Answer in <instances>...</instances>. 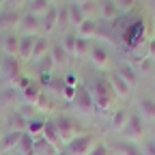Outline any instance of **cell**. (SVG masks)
Masks as SVG:
<instances>
[{
    "label": "cell",
    "instance_id": "24",
    "mask_svg": "<svg viewBox=\"0 0 155 155\" xmlns=\"http://www.w3.org/2000/svg\"><path fill=\"white\" fill-rule=\"evenodd\" d=\"M2 50H5V56H15L19 54V37L15 32H7L5 39H2Z\"/></svg>",
    "mask_w": 155,
    "mask_h": 155
},
{
    "label": "cell",
    "instance_id": "47",
    "mask_svg": "<svg viewBox=\"0 0 155 155\" xmlns=\"http://www.w3.org/2000/svg\"><path fill=\"white\" fill-rule=\"evenodd\" d=\"M0 5H5V0H0Z\"/></svg>",
    "mask_w": 155,
    "mask_h": 155
},
{
    "label": "cell",
    "instance_id": "5",
    "mask_svg": "<svg viewBox=\"0 0 155 155\" xmlns=\"http://www.w3.org/2000/svg\"><path fill=\"white\" fill-rule=\"evenodd\" d=\"M144 138V119L138 114V112H131L129 116V123L127 127L123 129V140H129V142H138Z\"/></svg>",
    "mask_w": 155,
    "mask_h": 155
},
{
    "label": "cell",
    "instance_id": "35",
    "mask_svg": "<svg viewBox=\"0 0 155 155\" xmlns=\"http://www.w3.org/2000/svg\"><path fill=\"white\" fill-rule=\"evenodd\" d=\"M88 155H110V149H108L106 142H95V147L91 149Z\"/></svg>",
    "mask_w": 155,
    "mask_h": 155
},
{
    "label": "cell",
    "instance_id": "31",
    "mask_svg": "<svg viewBox=\"0 0 155 155\" xmlns=\"http://www.w3.org/2000/svg\"><path fill=\"white\" fill-rule=\"evenodd\" d=\"M17 151H19V153H24V155H35V138L24 131V134H22V140H19Z\"/></svg>",
    "mask_w": 155,
    "mask_h": 155
},
{
    "label": "cell",
    "instance_id": "15",
    "mask_svg": "<svg viewBox=\"0 0 155 155\" xmlns=\"http://www.w3.org/2000/svg\"><path fill=\"white\" fill-rule=\"evenodd\" d=\"M50 48H52V41H50L45 35H39L35 39V48H32V63L48 58L50 56Z\"/></svg>",
    "mask_w": 155,
    "mask_h": 155
},
{
    "label": "cell",
    "instance_id": "12",
    "mask_svg": "<svg viewBox=\"0 0 155 155\" xmlns=\"http://www.w3.org/2000/svg\"><path fill=\"white\" fill-rule=\"evenodd\" d=\"M129 116H131V112H129L127 108L114 110L112 119H110V131H114V134H123V129H125L127 123H129Z\"/></svg>",
    "mask_w": 155,
    "mask_h": 155
},
{
    "label": "cell",
    "instance_id": "41",
    "mask_svg": "<svg viewBox=\"0 0 155 155\" xmlns=\"http://www.w3.org/2000/svg\"><path fill=\"white\" fill-rule=\"evenodd\" d=\"M114 2L119 5V9H121V11H129V9L134 7L136 0H114Z\"/></svg>",
    "mask_w": 155,
    "mask_h": 155
},
{
    "label": "cell",
    "instance_id": "3",
    "mask_svg": "<svg viewBox=\"0 0 155 155\" xmlns=\"http://www.w3.org/2000/svg\"><path fill=\"white\" fill-rule=\"evenodd\" d=\"M95 142L97 140H95L93 134H80L71 142L65 144V151H67V155H88L91 149L95 147Z\"/></svg>",
    "mask_w": 155,
    "mask_h": 155
},
{
    "label": "cell",
    "instance_id": "11",
    "mask_svg": "<svg viewBox=\"0 0 155 155\" xmlns=\"http://www.w3.org/2000/svg\"><path fill=\"white\" fill-rule=\"evenodd\" d=\"M43 138L52 144L54 151H63L65 149V142H63V138H61V134H58V129H56V125H54L52 119L45 121V125H43Z\"/></svg>",
    "mask_w": 155,
    "mask_h": 155
},
{
    "label": "cell",
    "instance_id": "30",
    "mask_svg": "<svg viewBox=\"0 0 155 155\" xmlns=\"http://www.w3.org/2000/svg\"><path fill=\"white\" fill-rule=\"evenodd\" d=\"M56 151L52 149V144L43 138V136H39L35 138V155H54Z\"/></svg>",
    "mask_w": 155,
    "mask_h": 155
},
{
    "label": "cell",
    "instance_id": "43",
    "mask_svg": "<svg viewBox=\"0 0 155 155\" xmlns=\"http://www.w3.org/2000/svg\"><path fill=\"white\" fill-rule=\"evenodd\" d=\"M2 67H5V54H0V75H2Z\"/></svg>",
    "mask_w": 155,
    "mask_h": 155
},
{
    "label": "cell",
    "instance_id": "9",
    "mask_svg": "<svg viewBox=\"0 0 155 155\" xmlns=\"http://www.w3.org/2000/svg\"><path fill=\"white\" fill-rule=\"evenodd\" d=\"M19 95H22V99H24V104H26V106L35 108V106L39 104V99L43 97V86H41V82L32 80V82H30V86H26Z\"/></svg>",
    "mask_w": 155,
    "mask_h": 155
},
{
    "label": "cell",
    "instance_id": "23",
    "mask_svg": "<svg viewBox=\"0 0 155 155\" xmlns=\"http://www.w3.org/2000/svg\"><path fill=\"white\" fill-rule=\"evenodd\" d=\"M7 125H9V131H26V125H28V119L19 112V110H13L7 119Z\"/></svg>",
    "mask_w": 155,
    "mask_h": 155
},
{
    "label": "cell",
    "instance_id": "4",
    "mask_svg": "<svg viewBox=\"0 0 155 155\" xmlns=\"http://www.w3.org/2000/svg\"><path fill=\"white\" fill-rule=\"evenodd\" d=\"M71 106H73L75 112H80V114L95 112V104H93V97H91L88 86H82V84L75 86V99L71 101Z\"/></svg>",
    "mask_w": 155,
    "mask_h": 155
},
{
    "label": "cell",
    "instance_id": "18",
    "mask_svg": "<svg viewBox=\"0 0 155 155\" xmlns=\"http://www.w3.org/2000/svg\"><path fill=\"white\" fill-rule=\"evenodd\" d=\"M35 39L37 37H19V63H32V48H35Z\"/></svg>",
    "mask_w": 155,
    "mask_h": 155
},
{
    "label": "cell",
    "instance_id": "13",
    "mask_svg": "<svg viewBox=\"0 0 155 155\" xmlns=\"http://www.w3.org/2000/svg\"><path fill=\"white\" fill-rule=\"evenodd\" d=\"M19 17H22L19 11H11V9L0 11V30H2V32H11L13 28H17L19 26Z\"/></svg>",
    "mask_w": 155,
    "mask_h": 155
},
{
    "label": "cell",
    "instance_id": "27",
    "mask_svg": "<svg viewBox=\"0 0 155 155\" xmlns=\"http://www.w3.org/2000/svg\"><path fill=\"white\" fill-rule=\"evenodd\" d=\"M43 125H45L43 119H39V116L35 119V116H30L28 125H26V134L32 136V138H39V136H43Z\"/></svg>",
    "mask_w": 155,
    "mask_h": 155
},
{
    "label": "cell",
    "instance_id": "44",
    "mask_svg": "<svg viewBox=\"0 0 155 155\" xmlns=\"http://www.w3.org/2000/svg\"><path fill=\"white\" fill-rule=\"evenodd\" d=\"M67 2H71V5H82V2H86V0H67Z\"/></svg>",
    "mask_w": 155,
    "mask_h": 155
},
{
    "label": "cell",
    "instance_id": "37",
    "mask_svg": "<svg viewBox=\"0 0 155 155\" xmlns=\"http://www.w3.org/2000/svg\"><path fill=\"white\" fill-rule=\"evenodd\" d=\"M30 82H32V78H30V75H22V78H19V80L13 84V88H17L19 93H22L26 86H30Z\"/></svg>",
    "mask_w": 155,
    "mask_h": 155
},
{
    "label": "cell",
    "instance_id": "49",
    "mask_svg": "<svg viewBox=\"0 0 155 155\" xmlns=\"http://www.w3.org/2000/svg\"><path fill=\"white\" fill-rule=\"evenodd\" d=\"M153 142H155V134H153Z\"/></svg>",
    "mask_w": 155,
    "mask_h": 155
},
{
    "label": "cell",
    "instance_id": "17",
    "mask_svg": "<svg viewBox=\"0 0 155 155\" xmlns=\"http://www.w3.org/2000/svg\"><path fill=\"white\" fill-rule=\"evenodd\" d=\"M58 28V7H52L43 17H41V35L50 37Z\"/></svg>",
    "mask_w": 155,
    "mask_h": 155
},
{
    "label": "cell",
    "instance_id": "6",
    "mask_svg": "<svg viewBox=\"0 0 155 155\" xmlns=\"http://www.w3.org/2000/svg\"><path fill=\"white\" fill-rule=\"evenodd\" d=\"M19 37H39L41 35V19L39 17H35V15H30L28 11H24L22 13V17H19Z\"/></svg>",
    "mask_w": 155,
    "mask_h": 155
},
{
    "label": "cell",
    "instance_id": "8",
    "mask_svg": "<svg viewBox=\"0 0 155 155\" xmlns=\"http://www.w3.org/2000/svg\"><path fill=\"white\" fill-rule=\"evenodd\" d=\"M2 75L7 78V80L11 82V84H15L19 78L24 75V71H22V63H19V58H15V56H5V67H2Z\"/></svg>",
    "mask_w": 155,
    "mask_h": 155
},
{
    "label": "cell",
    "instance_id": "28",
    "mask_svg": "<svg viewBox=\"0 0 155 155\" xmlns=\"http://www.w3.org/2000/svg\"><path fill=\"white\" fill-rule=\"evenodd\" d=\"M78 7H80L84 19H95L97 15H99V2H97V0H86V2L78 5Z\"/></svg>",
    "mask_w": 155,
    "mask_h": 155
},
{
    "label": "cell",
    "instance_id": "22",
    "mask_svg": "<svg viewBox=\"0 0 155 155\" xmlns=\"http://www.w3.org/2000/svg\"><path fill=\"white\" fill-rule=\"evenodd\" d=\"M22 134L24 131H7L2 136V142H0V153H7V151H15L19 147V140H22Z\"/></svg>",
    "mask_w": 155,
    "mask_h": 155
},
{
    "label": "cell",
    "instance_id": "32",
    "mask_svg": "<svg viewBox=\"0 0 155 155\" xmlns=\"http://www.w3.org/2000/svg\"><path fill=\"white\" fill-rule=\"evenodd\" d=\"M91 43H93V41H86V39L78 37V39H75V50H73V56H78V58H86V56L91 54Z\"/></svg>",
    "mask_w": 155,
    "mask_h": 155
},
{
    "label": "cell",
    "instance_id": "45",
    "mask_svg": "<svg viewBox=\"0 0 155 155\" xmlns=\"http://www.w3.org/2000/svg\"><path fill=\"white\" fill-rule=\"evenodd\" d=\"M15 155H24V153H19V151H15Z\"/></svg>",
    "mask_w": 155,
    "mask_h": 155
},
{
    "label": "cell",
    "instance_id": "50",
    "mask_svg": "<svg viewBox=\"0 0 155 155\" xmlns=\"http://www.w3.org/2000/svg\"><path fill=\"white\" fill-rule=\"evenodd\" d=\"M153 88H155V84H153Z\"/></svg>",
    "mask_w": 155,
    "mask_h": 155
},
{
    "label": "cell",
    "instance_id": "26",
    "mask_svg": "<svg viewBox=\"0 0 155 155\" xmlns=\"http://www.w3.org/2000/svg\"><path fill=\"white\" fill-rule=\"evenodd\" d=\"M116 149H119L121 155H142V149L138 142H129V140H119L116 142Z\"/></svg>",
    "mask_w": 155,
    "mask_h": 155
},
{
    "label": "cell",
    "instance_id": "33",
    "mask_svg": "<svg viewBox=\"0 0 155 155\" xmlns=\"http://www.w3.org/2000/svg\"><path fill=\"white\" fill-rule=\"evenodd\" d=\"M58 28H61V30H65V32H69V28H71V19H69L67 2H65L63 7H58Z\"/></svg>",
    "mask_w": 155,
    "mask_h": 155
},
{
    "label": "cell",
    "instance_id": "46",
    "mask_svg": "<svg viewBox=\"0 0 155 155\" xmlns=\"http://www.w3.org/2000/svg\"><path fill=\"white\" fill-rule=\"evenodd\" d=\"M0 142H2V131H0Z\"/></svg>",
    "mask_w": 155,
    "mask_h": 155
},
{
    "label": "cell",
    "instance_id": "19",
    "mask_svg": "<svg viewBox=\"0 0 155 155\" xmlns=\"http://www.w3.org/2000/svg\"><path fill=\"white\" fill-rule=\"evenodd\" d=\"M50 58H52V63H54L56 67H67L69 61H71V56L65 52V48L61 45V41L52 43V48H50Z\"/></svg>",
    "mask_w": 155,
    "mask_h": 155
},
{
    "label": "cell",
    "instance_id": "36",
    "mask_svg": "<svg viewBox=\"0 0 155 155\" xmlns=\"http://www.w3.org/2000/svg\"><path fill=\"white\" fill-rule=\"evenodd\" d=\"M140 149H142V155H155V142H153V138H147Z\"/></svg>",
    "mask_w": 155,
    "mask_h": 155
},
{
    "label": "cell",
    "instance_id": "39",
    "mask_svg": "<svg viewBox=\"0 0 155 155\" xmlns=\"http://www.w3.org/2000/svg\"><path fill=\"white\" fill-rule=\"evenodd\" d=\"M61 95L65 97L67 101H73V99H75V86H67V84H65V86L61 88Z\"/></svg>",
    "mask_w": 155,
    "mask_h": 155
},
{
    "label": "cell",
    "instance_id": "7",
    "mask_svg": "<svg viewBox=\"0 0 155 155\" xmlns=\"http://www.w3.org/2000/svg\"><path fill=\"white\" fill-rule=\"evenodd\" d=\"M88 58H91V63H93V67L95 69H110V52H108V48L106 45H101V43H91V54H88Z\"/></svg>",
    "mask_w": 155,
    "mask_h": 155
},
{
    "label": "cell",
    "instance_id": "21",
    "mask_svg": "<svg viewBox=\"0 0 155 155\" xmlns=\"http://www.w3.org/2000/svg\"><path fill=\"white\" fill-rule=\"evenodd\" d=\"M138 112L144 121H155V99L153 97H142L138 101Z\"/></svg>",
    "mask_w": 155,
    "mask_h": 155
},
{
    "label": "cell",
    "instance_id": "20",
    "mask_svg": "<svg viewBox=\"0 0 155 155\" xmlns=\"http://www.w3.org/2000/svg\"><path fill=\"white\" fill-rule=\"evenodd\" d=\"M52 7H54V5L50 2V0H28V2H26V11H28L30 15L39 17V19H41Z\"/></svg>",
    "mask_w": 155,
    "mask_h": 155
},
{
    "label": "cell",
    "instance_id": "10",
    "mask_svg": "<svg viewBox=\"0 0 155 155\" xmlns=\"http://www.w3.org/2000/svg\"><path fill=\"white\" fill-rule=\"evenodd\" d=\"M75 35L86 39V41H95L97 37H101V28H99V24H97V19H84L82 26L75 28Z\"/></svg>",
    "mask_w": 155,
    "mask_h": 155
},
{
    "label": "cell",
    "instance_id": "29",
    "mask_svg": "<svg viewBox=\"0 0 155 155\" xmlns=\"http://www.w3.org/2000/svg\"><path fill=\"white\" fill-rule=\"evenodd\" d=\"M67 11H69V19H71V28L82 26V22H84V15H82L80 7H78V5H71V2H67Z\"/></svg>",
    "mask_w": 155,
    "mask_h": 155
},
{
    "label": "cell",
    "instance_id": "38",
    "mask_svg": "<svg viewBox=\"0 0 155 155\" xmlns=\"http://www.w3.org/2000/svg\"><path fill=\"white\" fill-rule=\"evenodd\" d=\"M26 2L28 0H5L7 9H11V11H19L22 7H26Z\"/></svg>",
    "mask_w": 155,
    "mask_h": 155
},
{
    "label": "cell",
    "instance_id": "16",
    "mask_svg": "<svg viewBox=\"0 0 155 155\" xmlns=\"http://www.w3.org/2000/svg\"><path fill=\"white\" fill-rule=\"evenodd\" d=\"M123 11L119 9V5L114 0H99V17L106 19V22H114Z\"/></svg>",
    "mask_w": 155,
    "mask_h": 155
},
{
    "label": "cell",
    "instance_id": "14",
    "mask_svg": "<svg viewBox=\"0 0 155 155\" xmlns=\"http://www.w3.org/2000/svg\"><path fill=\"white\" fill-rule=\"evenodd\" d=\"M108 82H110V86H112V91H114V95H119V97H123V99H127V97L131 95V86L123 80V78L116 73V71H112L110 73V78H108Z\"/></svg>",
    "mask_w": 155,
    "mask_h": 155
},
{
    "label": "cell",
    "instance_id": "42",
    "mask_svg": "<svg viewBox=\"0 0 155 155\" xmlns=\"http://www.w3.org/2000/svg\"><path fill=\"white\" fill-rule=\"evenodd\" d=\"M65 84H67V86H78V80H75L73 73H69V75L65 78Z\"/></svg>",
    "mask_w": 155,
    "mask_h": 155
},
{
    "label": "cell",
    "instance_id": "40",
    "mask_svg": "<svg viewBox=\"0 0 155 155\" xmlns=\"http://www.w3.org/2000/svg\"><path fill=\"white\" fill-rule=\"evenodd\" d=\"M151 67H153V58L142 56V58H140V63H138V69H140V71H149Z\"/></svg>",
    "mask_w": 155,
    "mask_h": 155
},
{
    "label": "cell",
    "instance_id": "2",
    "mask_svg": "<svg viewBox=\"0 0 155 155\" xmlns=\"http://www.w3.org/2000/svg\"><path fill=\"white\" fill-rule=\"evenodd\" d=\"M54 125H56V129H58V134H61V138H63V142L67 144V142H71L75 136H80V125L75 123V119L73 116H67V114H61V116H56L54 119Z\"/></svg>",
    "mask_w": 155,
    "mask_h": 155
},
{
    "label": "cell",
    "instance_id": "34",
    "mask_svg": "<svg viewBox=\"0 0 155 155\" xmlns=\"http://www.w3.org/2000/svg\"><path fill=\"white\" fill-rule=\"evenodd\" d=\"M75 39H78V35H75L73 30L65 32V35H63V39H61V45L65 48V52H67L69 56H73V50H75Z\"/></svg>",
    "mask_w": 155,
    "mask_h": 155
},
{
    "label": "cell",
    "instance_id": "25",
    "mask_svg": "<svg viewBox=\"0 0 155 155\" xmlns=\"http://www.w3.org/2000/svg\"><path fill=\"white\" fill-rule=\"evenodd\" d=\"M116 73H119L123 80L134 88L136 84H138V73H136V69L131 67V65H127V63H121L119 67H116Z\"/></svg>",
    "mask_w": 155,
    "mask_h": 155
},
{
    "label": "cell",
    "instance_id": "48",
    "mask_svg": "<svg viewBox=\"0 0 155 155\" xmlns=\"http://www.w3.org/2000/svg\"><path fill=\"white\" fill-rule=\"evenodd\" d=\"M50 2H52V5H54V2H56V0H50Z\"/></svg>",
    "mask_w": 155,
    "mask_h": 155
},
{
    "label": "cell",
    "instance_id": "1",
    "mask_svg": "<svg viewBox=\"0 0 155 155\" xmlns=\"http://www.w3.org/2000/svg\"><path fill=\"white\" fill-rule=\"evenodd\" d=\"M91 91V97H93V104H95V110L99 112H106L112 101H114V91L110 86L108 80H104V78H97V80H93V84L88 86Z\"/></svg>",
    "mask_w": 155,
    "mask_h": 155
}]
</instances>
